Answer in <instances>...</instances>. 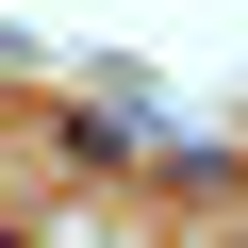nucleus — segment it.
Wrapping results in <instances>:
<instances>
[{
    "instance_id": "1",
    "label": "nucleus",
    "mask_w": 248,
    "mask_h": 248,
    "mask_svg": "<svg viewBox=\"0 0 248 248\" xmlns=\"http://www.w3.org/2000/svg\"><path fill=\"white\" fill-rule=\"evenodd\" d=\"M0 248H17V232H0Z\"/></svg>"
}]
</instances>
